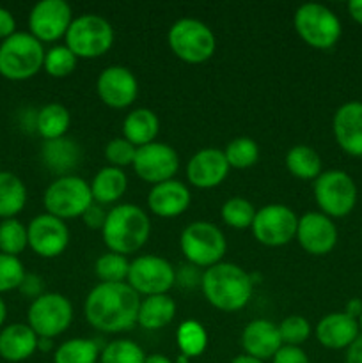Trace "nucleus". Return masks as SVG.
<instances>
[{
    "instance_id": "nucleus-1",
    "label": "nucleus",
    "mask_w": 362,
    "mask_h": 363,
    "mask_svg": "<svg viewBox=\"0 0 362 363\" xmlns=\"http://www.w3.org/2000/svg\"><path fill=\"white\" fill-rule=\"evenodd\" d=\"M141 298L128 284H98L85 298V319L103 333H121L137 325Z\"/></svg>"
},
{
    "instance_id": "nucleus-2",
    "label": "nucleus",
    "mask_w": 362,
    "mask_h": 363,
    "mask_svg": "<svg viewBox=\"0 0 362 363\" xmlns=\"http://www.w3.org/2000/svg\"><path fill=\"white\" fill-rule=\"evenodd\" d=\"M201 287L209 305L224 312H236L251 300L254 282L240 266L219 262L202 273Z\"/></svg>"
},
{
    "instance_id": "nucleus-3",
    "label": "nucleus",
    "mask_w": 362,
    "mask_h": 363,
    "mask_svg": "<svg viewBox=\"0 0 362 363\" xmlns=\"http://www.w3.org/2000/svg\"><path fill=\"white\" fill-rule=\"evenodd\" d=\"M149 234H151L149 216L133 204H121L110 209L102 229L106 248L124 257L144 247L146 241L149 240Z\"/></svg>"
},
{
    "instance_id": "nucleus-4",
    "label": "nucleus",
    "mask_w": 362,
    "mask_h": 363,
    "mask_svg": "<svg viewBox=\"0 0 362 363\" xmlns=\"http://www.w3.org/2000/svg\"><path fill=\"white\" fill-rule=\"evenodd\" d=\"M45 48L28 32H14L0 45V74L7 80H27L45 64Z\"/></svg>"
},
{
    "instance_id": "nucleus-5",
    "label": "nucleus",
    "mask_w": 362,
    "mask_h": 363,
    "mask_svg": "<svg viewBox=\"0 0 362 363\" xmlns=\"http://www.w3.org/2000/svg\"><path fill=\"white\" fill-rule=\"evenodd\" d=\"M170 50L177 59L188 64H202L215 53V35L212 28L194 18H181L169 28Z\"/></svg>"
},
{
    "instance_id": "nucleus-6",
    "label": "nucleus",
    "mask_w": 362,
    "mask_h": 363,
    "mask_svg": "<svg viewBox=\"0 0 362 363\" xmlns=\"http://www.w3.org/2000/svg\"><path fill=\"white\" fill-rule=\"evenodd\" d=\"M180 248L190 264L197 268H212L222 262L227 241L215 223L194 222L181 233Z\"/></svg>"
},
{
    "instance_id": "nucleus-7",
    "label": "nucleus",
    "mask_w": 362,
    "mask_h": 363,
    "mask_svg": "<svg viewBox=\"0 0 362 363\" xmlns=\"http://www.w3.org/2000/svg\"><path fill=\"white\" fill-rule=\"evenodd\" d=\"M66 46L82 59L102 57L114 43V28L99 14H82L71 21L66 32Z\"/></svg>"
},
{
    "instance_id": "nucleus-8",
    "label": "nucleus",
    "mask_w": 362,
    "mask_h": 363,
    "mask_svg": "<svg viewBox=\"0 0 362 363\" xmlns=\"http://www.w3.org/2000/svg\"><path fill=\"white\" fill-rule=\"evenodd\" d=\"M92 202L91 184L78 176H60L46 188L43 197L46 213L60 220L78 218Z\"/></svg>"
},
{
    "instance_id": "nucleus-9",
    "label": "nucleus",
    "mask_w": 362,
    "mask_h": 363,
    "mask_svg": "<svg viewBox=\"0 0 362 363\" xmlns=\"http://www.w3.org/2000/svg\"><path fill=\"white\" fill-rule=\"evenodd\" d=\"M295 30L304 43L318 50H329L339 41L341 21L322 4H304L293 18Z\"/></svg>"
},
{
    "instance_id": "nucleus-10",
    "label": "nucleus",
    "mask_w": 362,
    "mask_h": 363,
    "mask_svg": "<svg viewBox=\"0 0 362 363\" xmlns=\"http://www.w3.org/2000/svg\"><path fill=\"white\" fill-rule=\"evenodd\" d=\"M314 199L323 215L343 218L357 204V184L343 170H325L314 181Z\"/></svg>"
},
{
    "instance_id": "nucleus-11",
    "label": "nucleus",
    "mask_w": 362,
    "mask_h": 363,
    "mask_svg": "<svg viewBox=\"0 0 362 363\" xmlns=\"http://www.w3.org/2000/svg\"><path fill=\"white\" fill-rule=\"evenodd\" d=\"M28 326L39 339H53L70 328L73 321V307L66 296L59 293H45L28 307Z\"/></svg>"
},
{
    "instance_id": "nucleus-12",
    "label": "nucleus",
    "mask_w": 362,
    "mask_h": 363,
    "mask_svg": "<svg viewBox=\"0 0 362 363\" xmlns=\"http://www.w3.org/2000/svg\"><path fill=\"white\" fill-rule=\"evenodd\" d=\"M128 286L137 294L156 296L167 294L176 284V272L167 259L160 255H142L130 262Z\"/></svg>"
},
{
    "instance_id": "nucleus-13",
    "label": "nucleus",
    "mask_w": 362,
    "mask_h": 363,
    "mask_svg": "<svg viewBox=\"0 0 362 363\" xmlns=\"http://www.w3.org/2000/svg\"><path fill=\"white\" fill-rule=\"evenodd\" d=\"M298 216L283 204H268L256 211L252 222L254 238L265 247H284L297 238Z\"/></svg>"
},
{
    "instance_id": "nucleus-14",
    "label": "nucleus",
    "mask_w": 362,
    "mask_h": 363,
    "mask_svg": "<svg viewBox=\"0 0 362 363\" xmlns=\"http://www.w3.org/2000/svg\"><path fill=\"white\" fill-rule=\"evenodd\" d=\"M131 167L142 181L155 186V184L172 179L174 174L180 169V156L170 145L151 142V144L137 147Z\"/></svg>"
},
{
    "instance_id": "nucleus-15",
    "label": "nucleus",
    "mask_w": 362,
    "mask_h": 363,
    "mask_svg": "<svg viewBox=\"0 0 362 363\" xmlns=\"http://www.w3.org/2000/svg\"><path fill=\"white\" fill-rule=\"evenodd\" d=\"M71 21V7L64 0H41L28 14V28L39 43H52L66 35Z\"/></svg>"
},
{
    "instance_id": "nucleus-16",
    "label": "nucleus",
    "mask_w": 362,
    "mask_h": 363,
    "mask_svg": "<svg viewBox=\"0 0 362 363\" xmlns=\"http://www.w3.org/2000/svg\"><path fill=\"white\" fill-rule=\"evenodd\" d=\"M28 247L39 255V257L52 259L62 254L70 245V230H67L64 220L55 216L39 215L32 218L27 225Z\"/></svg>"
},
{
    "instance_id": "nucleus-17",
    "label": "nucleus",
    "mask_w": 362,
    "mask_h": 363,
    "mask_svg": "<svg viewBox=\"0 0 362 363\" xmlns=\"http://www.w3.org/2000/svg\"><path fill=\"white\" fill-rule=\"evenodd\" d=\"M297 240L311 255H327L337 243V229L332 218L323 213L309 211L298 218Z\"/></svg>"
},
{
    "instance_id": "nucleus-18",
    "label": "nucleus",
    "mask_w": 362,
    "mask_h": 363,
    "mask_svg": "<svg viewBox=\"0 0 362 363\" xmlns=\"http://www.w3.org/2000/svg\"><path fill=\"white\" fill-rule=\"evenodd\" d=\"M96 91L106 106L126 108L137 98L138 84L135 74L128 67L110 66L99 73Z\"/></svg>"
},
{
    "instance_id": "nucleus-19",
    "label": "nucleus",
    "mask_w": 362,
    "mask_h": 363,
    "mask_svg": "<svg viewBox=\"0 0 362 363\" xmlns=\"http://www.w3.org/2000/svg\"><path fill=\"white\" fill-rule=\"evenodd\" d=\"M229 163H227L224 151L215 147L201 149L195 152L187 165V177L190 184L195 188H215L222 183L229 174Z\"/></svg>"
},
{
    "instance_id": "nucleus-20",
    "label": "nucleus",
    "mask_w": 362,
    "mask_h": 363,
    "mask_svg": "<svg viewBox=\"0 0 362 363\" xmlns=\"http://www.w3.org/2000/svg\"><path fill=\"white\" fill-rule=\"evenodd\" d=\"M334 137L346 155L362 158V103L348 101L337 108L332 119Z\"/></svg>"
},
{
    "instance_id": "nucleus-21",
    "label": "nucleus",
    "mask_w": 362,
    "mask_h": 363,
    "mask_svg": "<svg viewBox=\"0 0 362 363\" xmlns=\"http://www.w3.org/2000/svg\"><path fill=\"white\" fill-rule=\"evenodd\" d=\"M241 346H243L245 354L265 362L275 357V353L284 344L280 340L279 326L266 319H256L245 326L241 333Z\"/></svg>"
},
{
    "instance_id": "nucleus-22",
    "label": "nucleus",
    "mask_w": 362,
    "mask_h": 363,
    "mask_svg": "<svg viewBox=\"0 0 362 363\" xmlns=\"http://www.w3.org/2000/svg\"><path fill=\"white\" fill-rule=\"evenodd\" d=\"M148 206L160 218H174L190 206V190L180 181H165L155 184L148 195Z\"/></svg>"
},
{
    "instance_id": "nucleus-23",
    "label": "nucleus",
    "mask_w": 362,
    "mask_h": 363,
    "mask_svg": "<svg viewBox=\"0 0 362 363\" xmlns=\"http://www.w3.org/2000/svg\"><path fill=\"white\" fill-rule=\"evenodd\" d=\"M358 332L357 319L344 312H332L316 325V339L327 350H348L358 337Z\"/></svg>"
},
{
    "instance_id": "nucleus-24",
    "label": "nucleus",
    "mask_w": 362,
    "mask_h": 363,
    "mask_svg": "<svg viewBox=\"0 0 362 363\" xmlns=\"http://www.w3.org/2000/svg\"><path fill=\"white\" fill-rule=\"evenodd\" d=\"M39 337L28 325H9L0 332V357L7 362H23L38 350Z\"/></svg>"
},
{
    "instance_id": "nucleus-25",
    "label": "nucleus",
    "mask_w": 362,
    "mask_h": 363,
    "mask_svg": "<svg viewBox=\"0 0 362 363\" xmlns=\"http://www.w3.org/2000/svg\"><path fill=\"white\" fill-rule=\"evenodd\" d=\"M160 130L156 113L149 108H137L126 116L123 123V135L135 147H142L155 142Z\"/></svg>"
},
{
    "instance_id": "nucleus-26",
    "label": "nucleus",
    "mask_w": 362,
    "mask_h": 363,
    "mask_svg": "<svg viewBox=\"0 0 362 363\" xmlns=\"http://www.w3.org/2000/svg\"><path fill=\"white\" fill-rule=\"evenodd\" d=\"M176 315V303L167 294H156V296H146L141 301L137 323L144 330H162L163 326L170 325Z\"/></svg>"
},
{
    "instance_id": "nucleus-27",
    "label": "nucleus",
    "mask_w": 362,
    "mask_h": 363,
    "mask_svg": "<svg viewBox=\"0 0 362 363\" xmlns=\"http://www.w3.org/2000/svg\"><path fill=\"white\" fill-rule=\"evenodd\" d=\"M128 186V177L123 169H116V167H103L98 174L94 176L91 183V194L92 201L98 204H112V202L119 201L124 195Z\"/></svg>"
},
{
    "instance_id": "nucleus-28",
    "label": "nucleus",
    "mask_w": 362,
    "mask_h": 363,
    "mask_svg": "<svg viewBox=\"0 0 362 363\" xmlns=\"http://www.w3.org/2000/svg\"><path fill=\"white\" fill-rule=\"evenodd\" d=\"M80 147L70 138H57V140H45L43 145V162L52 172L64 174L70 172L71 169L80 162Z\"/></svg>"
},
{
    "instance_id": "nucleus-29",
    "label": "nucleus",
    "mask_w": 362,
    "mask_h": 363,
    "mask_svg": "<svg viewBox=\"0 0 362 363\" xmlns=\"http://www.w3.org/2000/svg\"><path fill=\"white\" fill-rule=\"evenodd\" d=\"M27 204L23 181L11 172H0V218H14Z\"/></svg>"
},
{
    "instance_id": "nucleus-30",
    "label": "nucleus",
    "mask_w": 362,
    "mask_h": 363,
    "mask_svg": "<svg viewBox=\"0 0 362 363\" xmlns=\"http://www.w3.org/2000/svg\"><path fill=\"white\" fill-rule=\"evenodd\" d=\"M71 117L70 112L60 103H50L45 105L35 116V130L45 140H57L66 135L70 128Z\"/></svg>"
},
{
    "instance_id": "nucleus-31",
    "label": "nucleus",
    "mask_w": 362,
    "mask_h": 363,
    "mask_svg": "<svg viewBox=\"0 0 362 363\" xmlns=\"http://www.w3.org/2000/svg\"><path fill=\"white\" fill-rule=\"evenodd\" d=\"M286 167L298 179H316L322 174V158L309 145H295L286 155Z\"/></svg>"
},
{
    "instance_id": "nucleus-32",
    "label": "nucleus",
    "mask_w": 362,
    "mask_h": 363,
    "mask_svg": "<svg viewBox=\"0 0 362 363\" xmlns=\"http://www.w3.org/2000/svg\"><path fill=\"white\" fill-rule=\"evenodd\" d=\"M99 354L102 351L94 340L71 339L57 347L53 363H96Z\"/></svg>"
},
{
    "instance_id": "nucleus-33",
    "label": "nucleus",
    "mask_w": 362,
    "mask_h": 363,
    "mask_svg": "<svg viewBox=\"0 0 362 363\" xmlns=\"http://www.w3.org/2000/svg\"><path fill=\"white\" fill-rule=\"evenodd\" d=\"M176 342L181 354H185L187 358L199 357L204 353L206 346H208V333L201 323L188 319V321L181 323L177 328Z\"/></svg>"
},
{
    "instance_id": "nucleus-34",
    "label": "nucleus",
    "mask_w": 362,
    "mask_h": 363,
    "mask_svg": "<svg viewBox=\"0 0 362 363\" xmlns=\"http://www.w3.org/2000/svg\"><path fill=\"white\" fill-rule=\"evenodd\" d=\"M27 247V227L16 218L2 220V223H0V254L16 257V255L21 254Z\"/></svg>"
},
{
    "instance_id": "nucleus-35",
    "label": "nucleus",
    "mask_w": 362,
    "mask_h": 363,
    "mask_svg": "<svg viewBox=\"0 0 362 363\" xmlns=\"http://www.w3.org/2000/svg\"><path fill=\"white\" fill-rule=\"evenodd\" d=\"M130 272V262L124 255L106 252L99 255L94 264V273L102 284H121L128 279Z\"/></svg>"
},
{
    "instance_id": "nucleus-36",
    "label": "nucleus",
    "mask_w": 362,
    "mask_h": 363,
    "mask_svg": "<svg viewBox=\"0 0 362 363\" xmlns=\"http://www.w3.org/2000/svg\"><path fill=\"white\" fill-rule=\"evenodd\" d=\"M224 223H227L233 229H248L252 227L256 216V208L252 202H248L243 197H231L224 202L222 209H220Z\"/></svg>"
},
{
    "instance_id": "nucleus-37",
    "label": "nucleus",
    "mask_w": 362,
    "mask_h": 363,
    "mask_svg": "<svg viewBox=\"0 0 362 363\" xmlns=\"http://www.w3.org/2000/svg\"><path fill=\"white\" fill-rule=\"evenodd\" d=\"M224 155H226L229 167L241 170L248 169V167H252L258 162L259 147L256 144V140H252V138L238 137L227 144Z\"/></svg>"
},
{
    "instance_id": "nucleus-38",
    "label": "nucleus",
    "mask_w": 362,
    "mask_h": 363,
    "mask_svg": "<svg viewBox=\"0 0 362 363\" xmlns=\"http://www.w3.org/2000/svg\"><path fill=\"white\" fill-rule=\"evenodd\" d=\"M146 354L133 340H114L103 347L99 363H144Z\"/></svg>"
},
{
    "instance_id": "nucleus-39",
    "label": "nucleus",
    "mask_w": 362,
    "mask_h": 363,
    "mask_svg": "<svg viewBox=\"0 0 362 363\" xmlns=\"http://www.w3.org/2000/svg\"><path fill=\"white\" fill-rule=\"evenodd\" d=\"M77 59L78 57L66 45L53 46L52 50H48L45 53V64H43V67H45V71L50 77L62 78L73 73L75 67H77Z\"/></svg>"
},
{
    "instance_id": "nucleus-40",
    "label": "nucleus",
    "mask_w": 362,
    "mask_h": 363,
    "mask_svg": "<svg viewBox=\"0 0 362 363\" xmlns=\"http://www.w3.org/2000/svg\"><path fill=\"white\" fill-rule=\"evenodd\" d=\"M279 326L280 340L284 346H298L304 344L311 335V325L302 315H287Z\"/></svg>"
},
{
    "instance_id": "nucleus-41",
    "label": "nucleus",
    "mask_w": 362,
    "mask_h": 363,
    "mask_svg": "<svg viewBox=\"0 0 362 363\" xmlns=\"http://www.w3.org/2000/svg\"><path fill=\"white\" fill-rule=\"evenodd\" d=\"M25 268L21 261L13 255L0 254V293L20 289L25 279Z\"/></svg>"
},
{
    "instance_id": "nucleus-42",
    "label": "nucleus",
    "mask_w": 362,
    "mask_h": 363,
    "mask_svg": "<svg viewBox=\"0 0 362 363\" xmlns=\"http://www.w3.org/2000/svg\"><path fill=\"white\" fill-rule=\"evenodd\" d=\"M135 152H137V147L131 142H128L124 137L114 138V140H110L105 145L106 162L110 163V167H116V169L133 165Z\"/></svg>"
},
{
    "instance_id": "nucleus-43",
    "label": "nucleus",
    "mask_w": 362,
    "mask_h": 363,
    "mask_svg": "<svg viewBox=\"0 0 362 363\" xmlns=\"http://www.w3.org/2000/svg\"><path fill=\"white\" fill-rule=\"evenodd\" d=\"M272 363H309V357L302 347L283 346L272 358Z\"/></svg>"
},
{
    "instance_id": "nucleus-44",
    "label": "nucleus",
    "mask_w": 362,
    "mask_h": 363,
    "mask_svg": "<svg viewBox=\"0 0 362 363\" xmlns=\"http://www.w3.org/2000/svg\"><path fill=\"white\" fill-rule=\"evenodd\" d=\"M106 215H109V213L103 209L102 204H98V202L94 204V202H92V204L85 209L82 218H84L85 225H87L89 229H103V225H105L106 222Z\"/></svg>"
},
{
    "instance_id": "nucleus-45",
    "label": "nucleus",
    "mask_w": 362,
    "mask_h": 363,
    "mask_svg": "<svg viewBox=\"0 0 362 363\" xmlns=\"http://www.w3.org/2000/svg\"><path fill=\"white\" fill-rule=\"evenodd\" d=\"M20 291L25 294V296H31V298H39L43 293V280L35 275H25L23 282H21Z\"/></svg>"
},
{
    "instance_id": "nucleus-46",
    "label": "nucleus",
    "mask_w": 362,
    "mask_h": 363,
    "mask_svg": "<svg viewBox=\"0 0 362 363\" xmlns=\"http://www.w3.org/2000/svg\"><path fill=\"white\" fill-rule=\"evenodd\" d=\"M14 28H16V21H14V16L7 9L0 7V39L6 41L7 38L14 34Z\"/></svg>"
},
{
    "instance_id": "nucleus-47",
    "label": "nucleus",
    "mask_w": 362,
    "mask_h": 363,
    "mask_svg": "<svg viewBox=\"0 0 362 363\" xmlns=\"http://www.w3.org/2000/svg\"><path fill=\"white\" fill-rule=\"evenodd\" d=\"M346 363H362V335L346 350Z\"/></svg>"
},
{
    "instance_id": "nucleus-48",
    "label": "nucleus",
    "mask_w": 362,
    "mask_h": 363,
    "mask_svg": "<svg viewBox=\"0 0 362 363\" xmlns=\"http://www.w3.org/2000/svg\"><path fill=\"white\" fill-rule=\"evenodd\" d=\"M344 314L350 315V318H353V319L361 318L362 300H358V298H351V300L346 303V307H344Z\"/></svg>"
},
{
    "instance_id": "nucleus-49",
    "label": "nucleus",
    "mask_w": 362,
    "mask_h": 363,
    "mask_svg": "<svg viewBox=\"0 0 362 363\" xmlns=\"http://www.w3.org/2000/svg\"><path fill=\"white\" fill-rule=\"evenodd\" d=\"M348 13L357 23L362 25V0H351L348 2Z\"/></svg>"
},
{
    "instance_id": "nucleus-50",
    "label": "nucleus",
    "mask_w": 362,
    "mask_h": 363,
    "mask_svg": "<svg viewBox=\"0 0 362 363\" xmlns=\"http://www.w3.org/2000/svg\"><path fill=\"white\" fill-rule=\"evenodd\" d=\"M144 363H172V362H170L167 357H163V354H149V357H146Z\"/></svg>"
},
{
    "instance_id": "nucleus-51",
    "label": "nucleus",
    "mask_w": 362,
    "mask_h": 363,
    "mask_svg": "<svg viewBox=\"0 0 362 363\" xmlns=\"http://www.w3.org/2000/svg\"><path fill=\"white\" fill-rule=\"evenodd\" d=\"M231 363H265V362L258 360V358L248 357V354H240V357L233 358V360H231Z\"/></svg>"
},
{
    "instance_id": "nucleus-52",
    "label": "nucleus",
    "mask_w": 362,
    "mask_h": 363,
    "mask_svg": "<svg viewBox=\"0 0 362 363\" xmlns=\"http://www.w3.org/2000/svg\"><path fill=\"white\" fill-rule=\"evenodd\" d=\"M50 346H52V339H39L38 342V350L41 351H48Z\"/></svg>"
},
{
    "instance_id": "nucleus-53",
    "label": "nucleus",
    "mask_w": 362,
    "mask_h": 363,
    "mask_svg": "<svg viewBox=\"0 0 362 363\" xmlns=\"http://www.w3.org/2000/svg\"><path fill=\"white\" fill-rule=\"evenodd\" d=\"M6 315H7L6 303H4V300H2V298H0V326H2L4 321H6Z\"/></svg>"
},
{
    "instance_id": "nucleus-54",
    "label": "nucleus",
    "mask_w": 362,
    "mask_h": 363,
    "mask_svg": "<svg viewBox=\"0 0 362 363\" xmlns=\"http://www.w3.org/2000/svg\"><path fill=\"white\" fill-rule=\"evenodd\" d=\"M177 363H188V358L185 357V354H180V357H177Z\"/></svg>"
},
{
    "instance_id": "nucleus-55",
    "label": "nucleus",
    "mask_w": 362,
    "mask_h": 363,
    "mask_svg": "<svg viewBox=\"0 0 362 363\" xmlns=\"http://www.w3.org/2000/svg\"><path fill=\"white\" fill-rule=\"evenodd\" d=\"M357 323H358V330H361V332H362V314H361V318L357 319Z\"/></svg>"
}]
</instances>
